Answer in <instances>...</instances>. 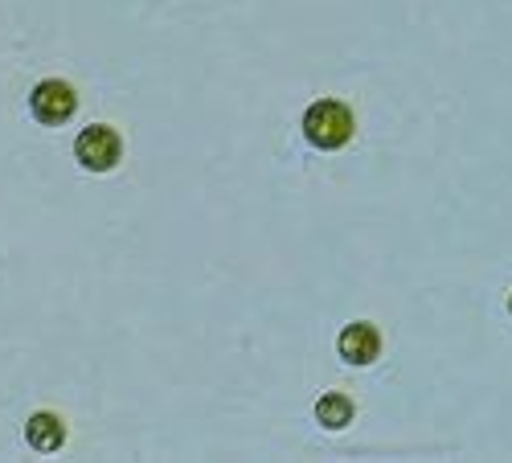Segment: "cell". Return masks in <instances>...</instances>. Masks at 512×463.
Masks as SVG:
<instances>
[{
  "mask_svg": "<svg viewBox=\"0 0 512 463\" xmlns=\"http://www.w3.org/2000/svg\"><path fill=\"white\" fill-rule=\"evenodd\" d=\"M25 439H29L33 451L50 455V451H58L66 443V423H62L58 414H50V410H37L29 423H25Z\"/></svg>",
  "mask_w": 512,
  "mask_h": 463,
  "instance_id": "5b68a950",
  "label": "cell"
},
{
  "mask_svg": "<svg viewBox=\"0 0 512 463\" xmlns=\"http://www.w3.org/2000/svg\"><path fill=\"white\" fill-rule=\"evenodd\" d=\"M508 312H512V300H508Z\"/></svg>",
  "mask_w": 512,
  "mask_h": 463,
  "instance_id": "52a82bcc",
  "label": "cell"
},
{
  "mask_svg": "<svg viewBox=\"0 0 512 463\" xmlns=\"http://www.w3.org/2000/svg\"><path fill=\"white\" fill-rule=\"evenodd\" d=\"M336 349H340V361H349V365H373L381 357V332H377V324L357 320L340 332Z\"/></svg>",
  "mask_w": 512,
  "mask_h": 463,
  "instance_id": "277c9868",
  "label": "cell"
},
{
  "mask_svg": "<svg viewBox=\"0 0 512 463\" xmlns=\"http://www.w3.org/2000/svg\"><path fill=\"white\" fill-rule=\"evenodd\" d=\"M357 132V115L340 103V99H316L304 111V140L320 152H336L345 148Z\"/></svg>",
  "mask_w": 512,
  "mask_h": 463,
  "instance_id": "6da1fadb",
  "label": "cell"
},
{
  "mask_svg": "<svg viewBox=\"0 0 512 463\" xmlns=\"http://www.w3.org/2000/svg\"><path fill=\"white\" fill-rule=\"evenodd\" d=\"M29 111H33V119L41 123V128H62V123L78 111V95H74L70 82L46 78V82H37V87H33Z\"/></svg>",
  "mask_w": 512,
  "mask_h": 463,
  "instance_id": "3957f363",
  "label": "cell"
},
{
  "mask_svg": "<svg viewBox=\"0 0 512 463\" xmlns=\"http://www.w3.org/2000/svg\"><path fill=\"white\" fill-rule=\"evenodd\" d=\"M74 160L87 168V173H111V168L123 160V140L107 123H91L87 132H78L74 140Z\"/></svg>",
  "mask_w": 512,
  "mask_h": 463,
  "instance_id": "7a4b0ae2",
  "label": "cell"
},
{
  "mask_svg": "<svg viewBox=\"0 0 512 463\" xmlns=\"http://www.w3.org/2000/svg\"><path fill=\"white\" fill-rule=\"evenodd\" d=\"M353 414H357V402L349 394H340V390L320 394V402H316V418H320V427H328V431H345L353 423Z\"/></svg>",
  "mask_w": 512,
  "mask_h": 463,
  "instance_id": "8992f818",
  "label": "cell"
}]
</instances>
